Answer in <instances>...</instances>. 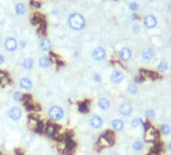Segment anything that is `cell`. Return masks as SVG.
Wrapping results in <instances>:
<instances>
[{
	"instance_id": "6da1fadb",
	"label": "cell",
	"mask_w": 171,
	"mask_h": 155,
	"mask_svg": "<svg viewBox=\"0 0 171 155\" xmlns=\"http://www.w3.org/2000/svg\"><path fill=\"white\" fill-rule=\"evenodd\" d=\"M68 25L72 29L81 30L86 25V20L83 15L80 14V13H72L68 17Z\"/></svg>"
},
{
	"instance_id": "7a4b0ae2",
	"label": "cell",
	"mask_w": 171,
	"mask_h": 155,
	"mask_svg": "<svg viewBox=\"0 0 171 155\" xmlns=\"http://www.w3.org/2000/svg\"><path fill=\"white\" fill-rule=\"evenodd\" d=\"M47 116L51 121L58 122V121L63 120V116H65V112H63V109L61 106L53 105V106L49 107V110H47Z\"/></svg>"
},
{
	"instance_id": "3957f363",
	"label": "cell",
	"mask_w": 171,
	"mask_h": 155,
	"mask_svg": "<svg viewBox=\"0 0 171 155\" xmlns=\"http://www.w3.org/2000/svg\"><path fill=\"white\" fill-rule=\"evenodd\" d=\"M27 125H28V128L30 130H32L35 133H42L43 130H44V126L45 125L43 124L42 121L36 119L35 117L33 116H29L28 117V122H27Z\"/></svg>"
},
{
	"instance_id": "277c9868",
	"label": "cell",
	"mask_w": 171,
	"mask_h": 155,
	"mask_svg": "<svg viewBox=\"0 0 171 155\" xmlns=\"http://www.w3.org/2000/svg\"><path fill=\"white\" fill-rule=\"evenodd\" d=\"M58 126L53 123H46L44 126V130H43V133L49 138L52 139H56V133H58Z\"/></svg>"
},
{
	"instance_id": "5b68a950",
	"label": "cell",
	"mask_w": 171,
	"mask_h": 155,
	"mask_svg": "<svg viewBox=\"0 0 171 155\" xmlns=\"http://www.w3.org/2000/svg\"><path fill=\"white\" fill-rule=\"evenodd\" d=\"M89 124L90 126L92 127L93 129L99 130L103 127V124H104V120L100 115H97V114H94L90 117L89 119Z\"/></svg>"
},
{
	"instance_id": "8992f818",
	"label": "cell",
	"mask_w": 171,
	"mask_h": 155,
	"mask_svg": "<svg viewBox=\"0 0 171 155\" xmlns=\"http://www.w3.org/2000/svg\"><path fill=\"white\" fill-rule=\"evenodd\" d=\"M7 117L14 122L19 121L22 117V110L19 107H11L7 111Z\"/></svg>"
},
{
	"instance_id": "52a82bcc",
	"label": "cell",
	"mask_w": 171,
	"mask_h": 155,
	"mask_svg": "<svg viewBox=\"0 0 171 155\" xmlns=\"http://www.w3.org/2000/svg\"><path fill=\"white\" fill-rule=\"evenodd\" d=\"M157 138H158V132L149 124L145 130V140L147 142H153V141H156Z\"/></svg>"
},
{
	"instance_id": "ba28073f",
	"label": "cell",
	"mask_w": 171,
	"mask_h": 155,
	"mask_svg": "<svg viewBox=\"0 0 171 155\" xmlns=\"http://www.w3.org/2000/svg\"><path fill=\"white\" fill-rule=\"evenodd\" d=\"M92 56H93V58H94L95 61H102L106 58L107 54H106V51H105L102 46H97L96 49H94V51H93Z\"/></svg>"
},
{
	"instance_id": "9c48e42d",
	"label": "cell",
	"mask_w": 171,
	"mask_h": 155,
	"mask_svg": "<svg viewBox=\"0 0 171 155\" xmlns=\"http://www.w3.org/2000/svg\"><path fill=\"white\" fill-rule=\"evenodd\" d=\"M18 44H17V42L15 38L13 37H8L5 39V42H4V47H5V49L7 51H15L17 49Z\"/></svg>"
},
{
	"instance_id": "30bf717a",
	"label": "cell",
	"mask_w": 171,
	"mask_h": 155,
	"mask_svg": "<svg viewBox=\"0 0 171 155\" xmlns=\"http://www.w3.org/2000/svg\"><path fill=\"white\" fill-rule=\"evenodd\" d=\"M19 86L22 90L24 91H30L32 90L33 88V83L29 78L27 77H23L19 80Z\"/></svg>"
},
{
	"instance_id": "8fae6325",
	"label": "cell",
	"mask_w": 171,
	"mask_h": 155,
	"mask_svg": "<svg viewBox=\"0 0 171 155\" xmlns=\"http://www.w3.org/2000/svg\"><path fill=\"white\" fill-rule=\"evenodd\" d=\"M119 112L121 115H123V116H129V115H131L132 112H133V107H132V105L128 103V102H125V103H122L120 105Z\"/></svg>"
},
{
	"instance_id": "7c38bea8",
	"label": "cell",
	"mask_w": 171,
	"mask_h": 155,
	"mask_svg": "<svg viewBox=\"0 0 171 155\" xmlns=\"http://www.w3.org/2000/svg\"><path fill=\"white\" fill-rule=\"evenodd\" d=\"M144 25L147 28H154L157 25V19L154 15L148 14L147 16L144 18Z\"/></svg>"
},
{
	"instance_id": "4fadbf2b",
	"label": "cell",
	"mask_w": 171,
	"mask_h": 155,
	"mask_svg": "<svg viewBox=\"0 0 171 155\" xmlns=\"http://www.w3.org/2000/svg\"><path fill=\"white\" fill-rule=\"evenodd\" d=\"M124 80V74H123L121 70H114L113 73H112V75H111V81H112V83H114V84H120L121 82Z\"/></svg>"
},
{
	"instance_id": "5bb4252c",
	"label": "cell",
	"mask_w": 171,
	"mask_h": 155,
	"mask_svg": "<svg viewBox=\"0 0 171 155\" xmlns=\"http://www.w3.org/2000/svg\"><path fill=\"white\" fill-rule=\"evenodd\" d=\"M119 54V58H121V60L127 61L131 58L132 51H131V49H128V47H123L122 49H120L119 51V54Z\"/></svg>"
},
{
	"instance_id": "9a60e30c",
	"label": "cell",
	"mask_w": 171,
	"mask_h": 155,
	"mask_svg": "<svg viewBox=\"0 0 171 155\" xmlns=\"http://www.w3.org/2000/svg\"><path fill=\"white\" fill-rule=\"evenodd\" d=\"M97 106H98V108H99L100 110L107 111L109 108H110L111 103H110V101L107 99V98H100V99L98 100Z\"/></svg>"
},
{
	"instance_id": "2e32d148",
	"label": "cell",
	"mask_w": 171,
	"mask_h": 155,
	"mask_svg": "<svg viewBox=\"0 0 171 155\" xmlns=\"http://www.w3.org/2000/svg\"><path fill=\"white\" fill-rule=\"evenodd\" d=\"M90 105H91V102L89 101V100L82 101V102H80L79 105H77V110H79V112L86 114L89 112V110H90Z\"/></svg>"
},
{
	"instance_id": "e0dca14e",
	"label": "cell",
	"mask_w": 171,
	"mask_h": 155,
	"mask_svg": "<svg viewBox=\"0 0 171 155\" xmlns=\"http://www.w3.org/2000/svg\"><path fill=\"white\" fill-rule=\"evenodd\" d=\"M124 122H123V120L121 119H114L112 120L111 122V126L112 128H113L115 131H122L123 129H124Z\"/></svg>"
},
{
	"instance_id": "ac0fdd59",
	"label": "cell",
	"mask_w": 171,
	"mask_h": 155,
	"mask_svg": "<svg viewBox=\"0 0 171 155\" xmlns=\"http://www.w3.org/2000/svg\"><path fill=\"white\" fill-rule=\"evenodd\" d=\"M97 145L99 146V148H108V147L112 146L113 144H112L109 140H107L104 136L101 135L99 137V139H98V141H97Z\"/></svg>"
},
{
	"instance_id": "d6986e66",
	"label": "cell",
	"mask_w": 171,
	"mask_h": 155,
	"mask_svg": "<svg viewBox=\"0 0 171 155\" xmlns=\"http://www.w3.org/2000/svg\"><path fill=\"white\" fill-rule=\"evenodd\" d=\"M38 63H39L40 68H42V69H46V68H49V66L51 65V58H49V56H43L39 58Z\"/></svg>"
},
{
	"instance_id": "ffe728a7",
	"label": "cell",
	"mask_w": 171,
	"mask_h": 155,
	"mask_svg": "<svg viewBox=\"0 0 171 155\" xmlns=\"http://www.w3.org/2000/svg\"><path fill=\"white\" fill-rule=\"evenodd\" d=\"M155 56V52L152 49H150V47H148V49H145L144 51H142V58H144V60H151V58H153Z\"/></svg>"
},
{
	"instance_id": "44dd1931",
	"label": "cell",
	"mask_w": 171,
	"mask_h": 155,
	"mask_svg": "<svg viewBox=\"0 0 171 155\" xmlns=\"http://www.w3.org/2000/svg\"><path fill=\"white\" fill-rule=\"evenodd\" d=\"M39 49L42 51H49L51 49V42L49 39H42L39 42Z\"/></svg>"
},
{
	"instance_id": "7402d4cb",
	"label": "cell",
	"mask_w": 171,
	"mask_h": 155,
	"mask_svg": "<svg viewBox=\"0 0 171 155\" xmlns=\"http://www.w3.org/2000/svg\"><path fill=\"white\" fill-rule=\"evenodd\" d=\"M132 149H133L134 151H136V152L142 151V150L144 149V143H143V141L135 140L133 142V144H132Z\"/></svg>"
},
{
	"instance_id": "603a6c76",
	"label": "cell",
	"mask_w": 171,
	"mask_h": 155,
	"mask_svg": "<svg viewBox=\"0 0 171 155\" xmlns=\"http://www.w3.org/2000/svg\"><path fill=\"white\" fill-rule=\"evenodd\" d=\"M34 66V61L30 58H26L22 61V67L25 70H31Z\"/></svg>"
},
{
	"instance_id": "cb8c5ba5",
	"label": "cell",
	"mask_w": 171,
	"mask_h": 155,
	"mask_svg": "<svg viewBox=\"0 0 171 155\" xmlns=\"http://www.w3.org/2000/svg\"><path fill=\"white\" fill-rule=\"evenodd\" d=\"M42 21H44V16L40 13H35L31 18V23L32 24H39Z\"/></svg>"
},
{
	"instance_id": "d4e9b609",
	"label": "cell",
	"mask_w": 171,
	"mask_h": 155,
	"mask_svg": "<svg viewBox=\"0 0 171 155\" xmlns=\"http://www.w3.org/2000/svg\"><path fill=\"white\" fill-rule=\"evenodd\" d=\"M160 132L163 134V135L168 136L171 133V127H170V125L167 124V123H163V124H161V126H160Z\"/></svg>"
},
{
	"instance_id": "484cf974",
	"label": "cell",
	"mask_w": 171,
	"mask_h": 155,
	"mask_svg": "<svg viewBox=\"0 0 171 155\" xmlns=\"http://www.w3.org/2000/svg\"><path fill=\"white\" fill-rule=\"evenodd\" d=\"M23 98H24V94L21 91H15L12 94V99L15 102H22L23 101Z\"/></svg>"
},
{
	"instance_id": "4316f807",
	"label": "cell",
	"mask_w": 171,
	"mask_h": 155,
	"mask_svg": "<svg viewBox=\"0 0 171 155\" xmlns=\"http://www.w3.org/2000/svg\"><path fill=\"white\" fill-rule=\"evenodd\" d=\"M103 136H104L105 138L107 139V140H109L112 144H114L115 143V134L113 133V131H110V130H108V131H106L104 134H103Z\"/></svg>"
},
{
	"instance_id": "83f0119b",
	"label": "cell",
	"mask_w": 171,
	"mask_h": 155,
	"mask_svg": "<svg viewBox=\"0 0 171 155\" xmlns=\"http://www.w3.org/2000/svg\"><path fill=\"white\" fill-rule=\"evenodd\" d=\"M157 70H158L159 72H166V70H168L167 63H166V61H159V63L157 65Z\"/></svg>"
},
{
	"instance_id": "f1b7e54d",
	"label": "cell",
	"mask_w": 171,
	"mask_h": 155,
	"mask_svg": "<svg viewBox=\"0 0 171 155\" xmlns=\"http://www.w3.org/2000/svg\"><path fill=\"white\" fill-rule=\"evenodd\" d=\"M15 11H16V13L18 15H21L25 12V7H24V5L22 3H18L16 4V6H15Z\"/></svg>"
},
{
	"instance_id": "f546056e",
	"label": "cell",
	"mask_w": 171,
	"mask_h": 155,
	"mask_svg": "<svg viewBox=\"0 0 171 155\" xmlns=\"http://www.w3.org/2000/svg\"><path fill=\"white\" fill-rule=\"evenodd\" d=\"M38 25H39V27H38V33L42 35H44L45 31H46V23H45V21L40 22Z\"/></svg>"
},
{
	"instance_id": "4dcf8cb0",
	"label": "cell",
	"mask_w": 171,
	"mask_h": 155,
	"mask_svg": "<svg viewBox=\"0 0 171 155\" xmlns=\"http://www.w3.org/2000/svg\"><path fill=\"white\" fill-rule=\"evenodd\" d=\"M128 93L132 96H136L138 93V88L136 85H129L128 87Z\"/></svg>"
},
{
	"instance_id": "1f68e13d",
	"label": "cell",
	"mask_w": 171,
	"mask_h": 155,
	"mask_svg": "<svg viewBox=\"0 0 171 155\" xmlns=\"http://www.w3.org/2000/svg\"><path fill=\"white\" fill-rule=\"evenodd\" d=\"M145 116L147 117V119H154L155 116H156V112L153 109H148L145 112Z\"/></svg>"
},
{
	"instance_id": "d6a6232c",
	"label": "cell",
	"mask_w": 171,
	"mask_h": 155,
	"mask_svg": "<svg viewBox=\"0 0 171 155\" xmlns=\"http://www.w3.org/2000/svg\"><path fill=\"white\" fill-rule=\"evenodd\" d=\"M130 124H131L132 128H134V129L138 128V127L141 125V120L140 119H137V118H134V119L131 121V123H130Z\"/></svg>"
},
{
	"instance_id": "836d02e7",
	"label": "cell",
	"mask_w": 171,
	"mask_h": 155,
	"mask_svg": "<svg viewBox=\"0 0 171 155\" xmlns=\"http://www.w3.org/2000/svg\"><path fill=\"white\" fill-rule=\"evenodd\" d=\"M30 5L32 6V7H34V8H39L40 6H42V3H40V2L35 1V0H31V1H30Z\"/></svg>"
},
{
	"instance_id": "e575fe53",
	"label": "cell",
	"mask_w": 171,
	"mask_h": 155,
	"mask_svg": "<svg viewBox=\"0 0 171 155\" xmlns=\"http://www.w3.org/2000/svg\"><path fill=\"white\" fill-rule=\"evenodd\" d=\"M93 80H94L96 83H101V82H102V77L100 76L99 74H94V75H93Z\"/></svg>"
},
{
	"instance_id": "d590c367",
	"label": "cell",
	"mask_w": 171,
	"mask_h": 155,
	"mask_svg": "<svg viewBox=\"0 0 171 155\" xmlns=\"http://www.w3.org/2000/svg\"><path fill=\"white\" fill-rule=\"evenodd\" d=\"M129 6H130V9L133 11H137L138 10V7H139V5L136 3V2H132V3H130Z\"/></svg>"
},
{
	"instance_id": "8d00e7d4",
	"label": "cell",
	"mask_w": 171,
	"mask_h": 155,
	"mask_svg": "<svg viewBox=\"0 0 171 155\" xmlns=\"http://www.w3.org/2000/svg\"><path fill=\"white\" fill-rule=\"evenodd\" d=\"M144 81V78H143L142 76H139V77H137L136 79H135V82L137 84H140V83H142V82Z\"/></svg>"
},
{
	"instance_id": "74e56055",
	"label": "cell",
	"mask_w": 171,
	"mask_h": 155,
	"mask_svg": "<svg viewBox=\"0 0 171 155\" xmlns=\"http://www.w3.org/2000/svg\"><path fill=\"white\" fill-rule=\"evenodd\" d=\"M26 44H27V43H26L25 40H22V42H20V46H21V49H25V47H26Z\"/></svg>"
},
{
	"instance_id": "f35d334b",
	"label": "cell",
	"mask_w": 171,
	"mask_h": 155,
	"mask_svg": "<svg viewBox=\"0 0 171 155\" xmlns=\"http://www.w3.org/2000/svg\"><path fill=\"white\" fill-rule=\"evenodd\" d=\"M132 30H133L135 33H137L139 31V27L137 26V25H133V27H132Z\"/></svg>"
},
{
	"instance_id": "ab89813d",
	"label": "cell",
	"mask_w": 171,
	"mask_h": 155,
	"mask_svg": "<svg viewBox=\"0 0 171 155\" xmlns=\"http://www.w3.org/2000/svg\"><path fill=\"white\" fill-rule=\"evenodd\" d=\"M4 61H5V58H4V56H2V54H0V66L3 65V63H4Z\"/></svg>"
},
{
	"instance_id": "60d3db41",
	"label": "cell",
	"mask_w": 171,
	"mask_h": 155,
	"mask_svg": "<svg viewBox=\"0 0 171 155\" xmlns=\"http://www.w3.org/2000/svg\"><path fill=\"white\" fill-rule=\"evenodd\" d=\"M67 103L68 105H72V99L70 98H68V99H67Z\"/></svg>"
},
{
	"instance_id": "b9f144b4",
	"label": "cell",
	"mask_w": 171,
	"mask_h": 155,
	"mask_svg": "<svg viewBox=\"0 0 171 155\" xmlns=\"http://www.w3.org/2000/svg\"><path fill=\"white\" fill-rule=\"evenodd\" d=\"M132 17H133L134 19H137V18H138V15H137L136 13H134V14H133V16H132Z\"/></svg>"
},
{
	"instance_id": "7bdbcfd3",
	"label": "cell",
	"mask_w": 171,
	"mask_h": 155,
	"mask_svg": "<svg viewBox=\"0 0 171 155\" xmlns=\"http://www.w3.org/2000/svg\"><path fill=\"white\" fill-rule=\"evenodd\" d=\"M168 149H169L170 151H171V141H170V143H169V144H168Z\"/></svg>"
},
{
	"instance_id": "ee69618b",
	"label": "cell",
	"mask_w": 171,
	"mask_h": 155,
	"mask_svg": "<svg viewBox=\"0 0 171 155\" xmlns=\"http://www.w3.org/2000/svg\"><path fill=\"white\" fill-rule=\"evenodd\" d=\"M169 7H170V10H171V5H170V6H169Z\"/></svg>"
},
{
	"instance_id": "f6af8a7d",
	"label": "cell",
	"mask_w": 171,
	"mask_h": 155,
	"mask_svg": "<svg viewBox=\"0 0 171 155\" xmlns=\"http://www.w3.org/2000/svg\"><path fill=\"white\" fill-rule=\"evenodd\" d=\"M150 1H154V0H150Z\"/></svg>"
},
{
	"instance_id": "bcb514c9",
	"label": "cell",
	"mask_w": 171,
	"mask_h": 155,
	"mask_svg": "<svg viewBox=\"0 0 171 155\" xmlns=\"http://www.w3.org/2000/svg\"><path fill=\"white\" fill-rule=\"evenodd\" d=\"M170 42H171V37H170Z\"/></svg>"
}]
</instances>
